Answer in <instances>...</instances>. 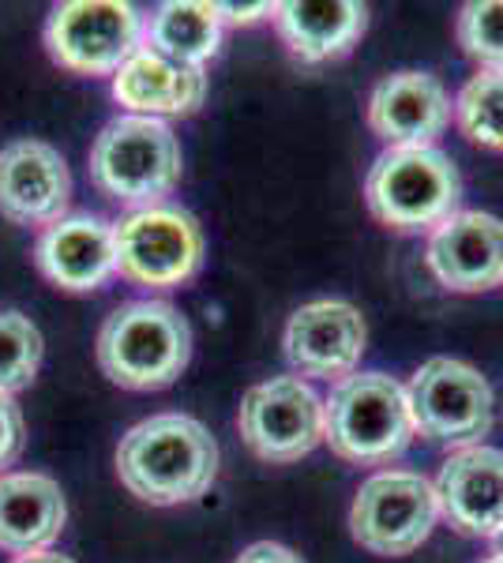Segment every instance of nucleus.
Here are the masks:
<instances>
[{"mask_svg":"<svg viewBox=\"0 0 503 563\" xmlns=\"http://www.w3.org/2000/svg\"><path fill=\"white\" fill-rule=\"evenodd\" d=\"M440 515L466 538H500L503 530V451L489 443L455 451L436 477Z\"/></svg>","mask_w":503,"mask_h":563,"instance_id":"13","label":"nucleus"},{"mask_svg":"<svg viewBox=\"0 0 503 563\" xmlns=\"http://www.w3.org/2000/svg\"><path fill=\"white\" fill-rule=\"evenodd\" d=\"M440 504L433 481L414 470H380L357 488L350 507V533L376 556H409L428 541Z\"/></svg>","mask_w":503,"mask_h":563,"instance_id":"9","label":"nucleus"},{"mask_svg":"<svg viewBox=\"0 0 503 563\" xmlns=\"http://www.w3.org/2000/svg\"><path fill=\"white\" fill-rule=\"evenodd\" d=\"M68 522L61 485L50 474H0V552L34 556L50 552Z\"/></svg>","mask_w":503,"mask_h":563,"instance_id":"18","label":"nucleus"},{"mask_svg":"<svg viewBox=\"0 0 503 563\" xmlns=\"http://www.w3.org/2000/svg\"><path fill=\"white\" fill-rule=\"evenodd\" d=\"M484 563H503V552H500V556H492V560H484Z\"/></svg>","mask_w":503,"mask_h":563,"instance_id":"28","label":"nucleus"},{"mask_svg":"<svg viewBox=\"0 0 503 563\" xmlns=\"http://www.w3.org/2000/svg\"><path fill=\"white\" fill-rule=\"evenodd\" d=\"M466 57L484 68H503V0H470L455 23Z\"/></svg>","mask_w":503,"mask_h":563,"instance_id":"23","label":"nucleus"},{"mask_svg":"<svg viewBox=\"0 0 503 563\" xmlns=\"http://www.w3.org/2000/svg\"><path fill=\"white\" fill-rule=\"evenodd\" d=\"M237 429L255 459L286 466L324 443V398L300 376H274L241 398Z\"/></svg>","mask_w":503,"mask_h":563,"instance_id":"10","label":"nucleus"},{"mask_svg":"<svg viewBox=\"0 0 503 563\" xmlns=\"http://www.w3.org/2000/svg\"><path fill=\"white\" fill-rule=\"evenodd\" d=\"M42 331L31 316L0 308V395H20L34 384L42 365Z\"/></svg>","mask_w":503,"mask_h":563,"instance_id":"22","label":"nucleus"},{"mask_svg":"<svg viewBox=\"0 0 503 563\" xmlns=\"http://www.w3.org/2000/svg\"><path fill=\"white\" fill-rule=\"evenodd\" d=\"M274 26L300 65H324L361 42L369 8L353 0H286L274 4Z\"/></svg>","mask_w":503,"mask_h":563,"instance_id":"19","label":"nucleus"},{"mask_svg":"<svg viewBox=\"0 0 503 563\" xmlns=\"http://www.w3.org/2000/svg\"><path fill=\"white\" fill-rule=\"evenodd\" d=\"M90 180L106 199L132 211L162 207L181 185V143L166 121L154 117H117L98 132L90 147Z\"/></svg>","mask_w":503,"mask_h":563,"instance_id":"4","label":"nucleus"},{"mask_svg":"<svg viewBox=\"0 0 503 563\" xmlns=\"http://www.w3.org/2000/svg\"><path fill=\"white\" fill-rule=\"evenodd\" d=\"M369 327L350 301H308L286 323L282 346L297 376L342 384L364 357Z\"/></svg>","mask_w":503,"mask_h":563,"instance_id":"11","label":"nucleus"},{"mask_svg":"<svg viewBox=\"0 0 503 563\" xmlns=\"http://www.w3.org/2000/svg\"><path fill=\"white\" fill-rule=\"evenodd\" d=\"M143 45V20L121 0H68L45 20V49L53 65L76 76H117Z\"/></svg>","mask_w":503,"mask_h":563,"instance_id":"7","label":"nucleus"},{"mask_svg":"<svg viewBox=\"0 0 503 563\" xmlns=\"http://www.w3.org/2000/svg\"><path fill=\"white\" fill-rule=\"evenodd\" d=\"M117 477L151 507L192 504L215 485L218 443L188 413H154L117 443Z\"/></svg>","mask_w":503,"mask_h":563,"instance_id":"1","label":"nucleus"},{"mask_svg":"<svg viewBox=\"0 0 503 563\" xmlns=\"http://www.w3.org/2000/svg\"><path fill=\"white\" fill-rule=\"evenodd\" d=\"M113 98L132 117H188L207 98V71L173 65L151 45H140L113 76Z\"/></svg>","mask_w":503,"mask_h":563,"instance_id":"17","label":"nucleus"},{"mask_svg":"<svg viewBox=\"0 0 503 563\" xmlns=\"http://www.w3.org/2000/svg\"><path fill=\"white\" fill-rule=\"evenodd\" d=\"M34 267L64 294H95L117 275L113 225L95 214H72L45 225L34 241Z\"/></svg>","mask_w":503,"mask_h":563,"instance_id":"15","label":"nucleus"},{"mask_svg":"<svg viewBox=\"0 0 503 563\" xmlns=\"http://www.w3.org/2000/svg\"><path fill=\"white\" fill-rule=\"evenodd\" d=\"M98 368L124 390L177 384L192 357V327L170 301H128L98 327Z\"/></svg>","mask_w":503,"mask_h":563,"instance_id":"2","label":"nucleus"},{"mask_svg":"<svg viewBox=\"0 0 503 563\" xmlns=\"http://www.w3.org/2000/svg\"><path fill=\"white\" fill-rule=\"evenodd\" d=\"M222 42V20H218L215 4H199V0H170L158 4L147 23V42L154 53H162L173 65L204 68L218 53Z\"/></svg>","mask_w":503,"mask_h":563,"instance_id":"20","label":"nucleus"},{"mask_svg":"<svg viewBox=\"0 0 503 563\" xmlns=\"http://www.w3.org/2000/svg\"><path fill=\"white\" fill-rule=\"evenodd\" d=\"M222 23H255L263 15H274V4H215Z\"/></svg>","mask_w":503,"mask_h":563,"instance_id":"26","label":"nucleus"},{"mask_svg":"<svg viewBox=\"0 0 503 563\" xmlns=\"http://www.w3.org/2000/svg\"><path fill=\"white\" fill-rule=\"evenodd\" d=\"M12 563H76V560L61 556V552H34V556H20V560H12Z\"/></svg>","mask_w":503,"mask_h":563,"instance_id":"27","label":"nucleus"},{"mask_svg":"<svg viewBox=\"0 0 503 563\" xmlns=\"http://www.w3.org/2000/svg\"><path fill=\"white\" fill-rule=\"evenodd\" d=\"M406 387L387 372H353L324 402V443L353 466H387L414 443Z\"/></svg>","mask_w":503,"mask_h":563,"instance_id":"3","label":"nucleus"},{"mask_svg":"<svg viewBox=\"0 0 503 563\" xmlns=\"http://www.w3.org/2000/svg\"><path fill=\"white\" fill-rule=\"evenodd\" d=\"M117 275L147 289H177L204 267V230L181 207H147L113 225Z\"/></svg>","mask_w":503,"mask_h":563,"instance_id":"8","label":"nucleus"},{"mask_svg":"<svg viewBox=\"0 0 503 563\" xmlns=\"http://www.w3.org/2000/svg\"><path fill=\"white\" fill-rule=\"evenodd\" d=\"M496 544H500V552H503V530H500V538H496Z\"/></svg>","mask_w":503,"mask_h":563,"instance_id":"29","label":"nucleus"},{"mask_svg":"<svg viewBox=\"0 0 503 563\" xmlns=\"http://www.w3.org/2000/svg\"><path fill=\"white\" fill-rule=\"evenodd\" d=\"M462 177L440 147H387L364 177L372 218L395 233H425L459 214Z\"/></svg>","mask_w":503,"mask_h":563,"instance_id":"5","label":"nucleus"},{"mask_svg":"<svg viewBox=\"0 0 503 563\" xmlns=\"http://www.w3.org/2000/svg\"><path fill=\"white\" fill-rule=\"evenodd\" d=\"M451 121V98L428 71H395L369 95V124L387 147H433Z\"/></svg>","mask_w":503,"mask_h":563,"instance_id":"16","label":"nucleus"},{"mask_svg":"<svg viewBox=\"0 0 503 563\" xmlns=\"http://www.w3.org/2000/svg\"><path fill=\"white\" fill-rule=\"evenodd\" d=\"M462 135L484 151H503V68H481L455 98Z\"/></svg>","mask_w":503,"mask_h":563,"instance_id":"21","label":"nucleus"},{"mask_svg":"<svg viewBox=\"0 0 503 563\" xmlns=\"http://www.w3.org/2000/svg\"><path fill=\"white\" fill-rule=\"evenodd\" d=\"M233 563H305V560H300L294 549L278 544V541H255Z\"/></svg>","mask_w":503,"mask_h":563,"instance_id":"25","label":"nucleus"},{"mask_svg":"<svg viewBox=\"0 0 503 563\" xmlns=\"http://www.w3.org/2000/svg\"><path fill=\"white\" fill-rule=\"evenodd\" d=\"M414 429L433 443L473 448L492 429L496 395L492 384L473 365L455 357L425 361L406 384Z\"/></svg>","mask_w":503,"mask_h":563,"instance_id":"6","label":"nucleus"},{"mask_svg":"<svg viewBox=\"0 0 503 563\" xmlns=\"http://www.w3.org/2000/svg\"><path fill=\"white\" fill-rule=\"evenodd\" d=\"M500 286H503V282H500Z\"/></svg>","mask_w":503,"mask_h":563,"instance_id":"30","label":"nucleus"},{"mask_svg":"<svg viewBox=\"0 0 503 563\" xmlns=\"http://www.w3.org/2000/svg\"><path fill=\"white\" fill-rule=\"evenodd\" d=\"M72 203L64 154L45 140H12L0 147V218L12 225H53Z\"/></svg>","mask_w":503,"mask_h":563,"instance_id":"12","label":"nucleus"},{"mask_svg":"<svg viewBox=\"0 0 503 563\" xmlns=\"http://www.w3.org/2000/svg\"><path fill=\"white\" fill-rule=\"evenodd\" d=\"M26 448V421L12 395H0V474L23 455Z\"/></svg>","mask_w":503,"mask_h":563,"instance_id":"24","label":"nucleus"},{"mask_svg":"<svg viewBox=\"0 0 503 563\" xmlns=\"http://www.w3.org/2000/svg\"><path fill=\"white\" fill-rule=\"evenodd\" d=\"M425 260L451 294H484L503 282V222L484 211L451 214L433 230Z\"/></svg>","mask_w":503,"mask_h":563,"instance_id":"14","label":"nucleus"}]
</instances>
